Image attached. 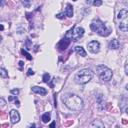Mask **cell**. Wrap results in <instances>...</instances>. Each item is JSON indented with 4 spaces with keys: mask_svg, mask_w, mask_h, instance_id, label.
<instances>
[{
    "mask_svg": "<svg viewBox=\"0 0 128 128\" xmlns=\"http://www.w3.org/2000/svg\"><path fill=\"white\" fill-rule=\"evenodd\" d=\"M11 94H14V95H17V94H19V89H17V88H16V89H12L11 91Z\"/></svg>",
    "mask_w": 128,
    "mask_h": 128,
    "instance_id": "7402d4cb",
    "label": "cell"
},
{
    "mask_svg": "<svg viewBox=\"0 0 128 128\" xmlns=\"http://www.w3.org/2000/svg\"><path fill=\"white\" fill-rule=\"evenodd\" d=\"M88 49L92 53H97L100 50V43L98 41H90L88 43Z\"/></svg>",
    "mask_w": 128,
    "mask_h": 128,
    "instance_id": "8992f818",
    "label": "cell"
},
{
    "mask_svg": "<svg viewBox=\"0 0 128 128\" xmlns=\"http://www.w3.org/2000/svg\"><path fill=\"white\" fill-rule=\"evenodd\" d=\"M21 52H22V54H23V55H25V56H26V58H27L28 60H32V56H31V55H30V54H29L27 51H25V50H22Z\"/></svg>",
    "mask_w": 128,
    "mask_h": 128,
    "instance_id": "ffe728a7",
    "label": "cell"
},
{
    "mask_svg": "<svg viewBox=\"0 0 128 128\" xmlns=\"http://www.w3.org/2000/svg\"><path fill=\"white\" fill-rule=\"evenodd\" d=\"M43 81L45 82V83H48L50 81V75L48 74V73H45L44 75H43Z\"/></svg>",
    "mask_w": 128,
    "mask_h": 128,
    "instance_id": "ac0fdd59",
    "label": "cell"
},
{
    "mask_svg": "<svg viewBox=\"0 0 128 128\" xmlns=\"http://www.w3.org/2000/svg\"><path fill=\"white\" fill-rule=\"evenodd\" d=\"M119 29H120L122 32H127V30H128L127 19H124V20H121V21H120V24H119Z\"/></svg>",
    "mask_w": 128,
    "mask_h": 128,
    "instance_id": "4fadbf2b",
    "label": "cell"
},
{
    "mask_svg": "<svg viewBox=\"0 0 128 128\" xmlns=\"http://www.w3.org/2000/svg\"><path fill=\"white\" fill-rule=\"evenodd\" d=\"M91 126H99V127H104V125L101 123V122H99L98 120H96V121H94L92 124H91Z\"/></svg>",
    "mask_w": 128,
    "mask_h": 128,
    "instance_id": "d6986e66",
    "label": "cell"
},
{
    "mask_svg": "<svg viewBox=\"0 0 128 128\" xmlns=\"http://www.w3.org/2000/svg\"><path fill=\"white\" fill-rule=\"evenodd\" d=\"M93 78V72L89 69H82L75 75V81L79 84H86Z\"/></svg>",
    "mask_w": 128,
    "mask_h": 128,
    "instance_id": "3957f363",
    "label": "cell"
},
{
    "mask_svg": "<svg viewBox=\"0 0 128 128\" xmlns=\"http://www.w3.org/2000/svg\"><path fill=\"white\" fill-rule=\"evenodd\" d=\"M41 119H42V121H43L44 123L49 122V120H50V112H45V113L42 115Z\"/></svg>",
    "mask_w": 128,
    "mask_h": 128,
    "instance_id": "9a60e30c",
    "label": "cell"
},
{
    "mask_svg": "<svg viewBox=\"0 0 128 128\" xmlns=\"http://www.w3.org/2000/svg\"><path fill=\"white\" fill-rule=\"evenodd\" d=\"M15 104H16V105H17V106H19V105H20V104H19V101H18V100H17V101H16V100H15Z\"/></svg>",
    "mask_w": 128,
    "mask_h": 128,
    "instance_id": "f1b7e54d",
    "label": "cell"
},
{
    "mask_svg": "<svg viewBox=\"0 0 128 128\" xmlns=\"http://www.w3.org/2000/svg\"><path fill=\"white\" fill-rule=\"evenodd\" d=\"M84 35V29L82 27H74L73 29L69 30L67 33L65 34V37L70 39L71 41H78L80 38Z\"/></svg>",
    "mask_w": 128,
    "mask_h": 128,
    "instance_id": "5b68a950",
    "label": "cell"
},
{
    "mask_svg": "<svg viewBox=\"0 0 128 128\" xmlns=\"http://www.w3.org/2000/svg\"><path fill=\"white\" fill-rule=\"evenodd\" d=\"M4 29V26L3 25H0V30H3Z\"/></svg>",
    "mask_w": 128,
    "mask_h": 128,
    "instance_id": "f546056e",
    "label": "cell"
},
{
    "mask_svg": "<svg viewBox=\"0 0 128 128\" xmlns=\"http://www.w3.org/2000/svg\"><path fill=\"white\" fill-rule=\"evenodd\" d=\"M120 47V43L117 39H112L109 43V48L110 49H118Z\"/></svg>",
    "mask_w": 128,
    "mask_h": 128,
    "instance_id": "8fae6325",
    "label": "cell"
},
{
    "mask_svg": "<svg viewBox=\"0 0 128 128\" xmlns=\"http://www.w3.org/2000/svg\"><path fill=\"white\" fill-rule=\"evenodd\" d=\"M70 42H71L70 39H68L67 37H64V38H63L62 40H60V42L57 44V48H58L59 50H65L66 48L69 46Z\"/></svg>",
    "mask_w": 128,
    "mask_h": 128,
    "instance_id": "52a82bcc",
    "label": "cell"
},
{
    "mask_svg": "<svg viewBox=\"0 0 128 128\" xmlns=\"http://www.w3.org/2000/svg\"><path fill=\"white\" fill-rule=\"evenodd\" d=\"M128 17V11L126 9H122L120 10V12L118 13V16H117V18L121 21V20H124V19H127Z\"/></svg>",
    "mask_w": 128,
    "mask_h": 128,
    "instance_id": "30bf717a",
    "label": "cell"
},
{
    "mask_svg": "<svg viewBox=\"0 0 128 128\" xmlns=\"http://www.w3.org/2000/svg\"><path fill=\"white\" fill-rule=\"evenodd\" d=\"M51 127H54L55 126V122H53V123H51V125H50Z\"/></svg>",
    "mask_w": 128,
    "mask_h": 128,
    "instance_id": "4dcf8cb0",
    "label": "cell"
},
{
    "mask_svg": "<svg viewBox=\"0 0 128 128\" xmlns=\"http://www.w3.org/2000/svg\"><path fill=\"white\" fill-rule=\"evenodd\" d=\"M90 28L94 32H96L97 34H99L100 36H105V37L108 36L110 34V32H111V30L108 29V28H106V26L104 25V23L102 21H100V20H94L90 24Z\"/></svg>",
    "mask_w": 128,
    "mask_h": 128,
    "instance_id": "7a4b0ae2",
    "label": "cell"
},
{
    "mask_svg": "<svg viewBox=\"0 0 128 128\" xmlns=\"http://www.w3.org/2000/svg\"><path fill=\"white\" fill-rule=\"evenodd\" d=\"M75 51L80 56H86V51L84 50V48L82 46H76L75 47Z\"/></svg>",
    "mask_w": 128,
    "mask_h": 128,
    "instance_id": "5bb4252c",
    "label": "cell"
},
{
    "mask_svg": "<svg viewBox=\"0 0 128 128\" xmlns=\"http://www.w3.org/2000/svg\"><path fill=\"white\" fill-rule=\"evenodd\" d=\"M96 72H97V75L103 81H110L112 79V76H113L112 70L105 65H98L96 67Z\"/></svg>",
    "mask_w": 128,
    "mask_h": 128,
    "instance_id": "277c9868",
    "label": "cell"
},
{
    "mask_svg": "<svg viewBox=\"0 0 128 128\" xmlns=\"http://www.w3.org/2000/svg\"><path fill=\"white\" fill-rule=\"evenodd\" d=\"M9 101H12V100H16V96H11V97L8 98Z\"/></svg>",
    "mask_w": 128,
    "mask_h": 128,
    "instance_id": "484cf974",
    "label": "cell"
},
{
    "mask_svg": "<svg viewBox=\"0 0 128 128\" xmlns=\"http://www.w3.org/2000/svg\"><path fill=\"white\" fill-rule=\"evenodd\" d=\"M93 4H94V6H101L102 5V0H94Z\"/></svg>",
    "mask_w": 128,
    "mask_h": 128,
    "instance_id": "44dd1931",
    "label": "cell"
},
{
    "mask_svg": "<svg viewBox=\"0 0 128 128\" xmlns=\"http://www.w3.org/2000/svg\"><path fill=\"white\" fill-rule=\"evenodd\" d=\"M27 74H28L29 76H30V75H33V74H34V71L32 70L31 68H29V69H28V73H27Z\"/></svg>",
    "mask_w": 128,
    "mask_h": 128,
    "instance_id": "cb8c5ba5",
    "label": "cell"
},
{
    "mask_svg": "<svg viewBox=\"0 0 128 128\" xmlns=\"http://www.w3.org/2000/svg\"><path fill=\"white\" fill-rule=\"evenodd\" d=\"M62 101L70 110L79 111L83 108V100L80 96L72 93H66L62 96Z\"/></svg>",
    "mask_w": 128,
    "mask_h": 128,
    "instance_id": "6da1fadb",
    "label": "cell"
},
{
    "mask_svg": "<svg viewBox=\"0 0 128 128\" xmlns=\"http://www.w3.org/2000/svg\"><path fill=\"white\" fill-rule=\"evenodd\" d=\"M64 15L67 16V17H72L73 16V7L71 4L66 5V9H65V12H64Z\"/></svg>",
    "mask_w": 128,
    "mask_h": 128,
    "instance_id": "7c38bea8",
    "label": "cell"
},
{
    "mask_svg": "<svg viewBox=\"0 0 128 128\" xmlns=\"http://www.w3.org/2000/svg\"><path fill=\"white\" fill-rule=\"evenodd\" d=\"M10 120H11V123L15 124V123H17L19 120H20V115H19V112L17 110H15V109H12L10 111Z\"/></svg>",
    "mask_w": 128,
    "mask_h": 128,
    "instance_id": "ba28073f",
    "label": "cell"
},
{
    "mask_svg": "<svg viewBox=\"0 0 128 128\" xmlns=\"http://www.w3.org/2000/svg\"><path fill=\"white\" fill-rule=\"evenodd\" d=\"M1 39H2V38H1V36H0V41H1Z\"/></svg>",
    "mask_w": 128,
    "mask_h": 128,
    "instance_id": "1f68e13d",
    "label": "cell"
},
{
    "mask_svg": "<svg viewBox=\"0 0 128 128\" xmlns=\"http://www.w3.org/2000/svg\"><path fill=\"white\" fill-rule=\"evenodd\" d=\"M32 92H34V93H37V94H40L42 96L46 95L47 94V90L43 87H39V86H34V87H32Z\"/></svg>",
    "mask_w": 128,
    "mask_h": 128,
    "instance_id": "9c48e42d",
    "label": "cell"
},
{
    "mask_svg": "<svg viewBox=\"0 0 128 128\" xmlns=\"http://www.w3.org/2000/svg\"><path fill=\"white\" fill-rule=\"evenodd\" d=\"M4 105H5V101L0 98V106H4Z\"/></svg>",
    "mask_w": 128,
    "mask_h": 128,
    "instance_id": "d4e9b609",
    "label": "cell"
},
{
    "mask_svg": "<svg viewBox=\"0 0 128 128\" xmlns=\"http://www.w3.org/2000/svg\"><path fill=\"white\" fill-rule=\"evenodd\" d=\"M21 2L24 5V7H26V8H29L31 5V0H21Z\"/></svg>",
    "mask_w": 128,
    "mask_h": 128,
    "instance_id": "e0dca14e",
    "label": "cell"
},
{
    "mask_svg": "<svg viewBox=\"0 0 128 128\" xmlns=\"http://www.w3.org/2000/svg\"><path fill=\"white\" fill-rule=\"evenodd\" d=\"M6 3V0H0V7H4Z\"/></svg>",
    "mask_w": 128,
    "mask_h": 128,
    "instance_id": "603a6c76",
    "label": "cell"
},
{
    "mask_svg": "<svg viewBox=\"0 0 128 128\" xmlns=\"http://www.w3.org/2000/svg\"><path fill=\"white\" fill-rule=\"evenodd\" d=\"M0 76L2 78H7L8 77V72L5 68H0Z\"/></svg>",
    "mask_w": 128,
    "mask_h": 128,
    "instance_id": "2e32d148",
    "label": "cell"
},
{
    "mask_svg": "<svg viewBox=\"0 0 128 128\" xmlns=\"http://www.w3.org/2000/svg\"><path fill=\"white\" fill-rule=\"evenodd\" d=\"M23 65H24V63H23V61H20V62H19V66H20V67H22Z\"/></svg>",
    "mask_w": 128,
    "mask_h": 128,
    "instance_id": "4316f807",
    "label": "cell"
},
{
    "mask_svg": "<svg viewBox=\"0 0 128 128\" xmlns=\"http://www.w3.org/2000/svg\"><path fill=\"white\" fill-rule=\"evenodd\" d=\"M125 73H126V74H128V71H127V64L125 65Z\"/></svg>",
    "mask_w": 128,
    "mask_h": 128,
    "instance_id": "83f0119b",
    "label": "cell"
},
{
    "mask_svg": "<svg viewBox=\"0 0 128 128\" xmlns=\"http://www.w3.org/2000/svg\"><path fill=\"white\" fill-rule=\"evenodd\" d=\"M73 1H77V0H73Z\"/></svg>",
    "mask_w": 128,
    "mask_h": 128,
    "instance_id": "d6a6232c",
    "label": "cell"
}]
</instances>
